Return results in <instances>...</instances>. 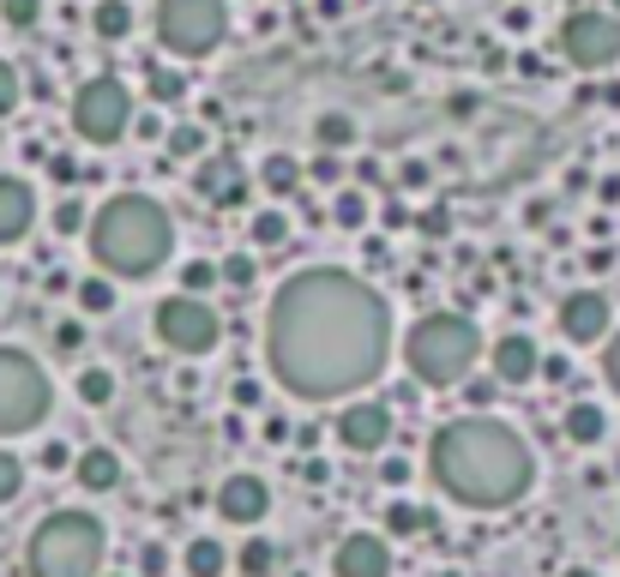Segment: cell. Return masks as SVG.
<instances>
[{
    "label": "cell",
    "instance_id": "obj_18",
    "mask_svg": "<svg viewBox=\"0 0 620 577\" xmlns=\"http://www.w3.org/2000/svg\"><path fill=\"white\" fill-rule=\"evenodd\" d=\"M199 192H206L211 205H223V211H230V205H241V199H247V180H241V168H235V163L211 156V163L199 168Z\"/></svg>",
    "mask_w": 620,
    "mask_h": 577
},
{
    "label": "cell",
    "instance_id": "obj_1",
    "mask_svg": "<svg viewBox=\"0 0 620 577\" xmlns=\"http://www.w3.org/2000/svg\"><path fill=\"white\" fill-rule=\"evenodd\" d=\"M272 379L301 403H344L392 361V308L368 277L308 265L272 296L265 313Z\"/></svg>",
    "mask_w": 620,
    "mask_h": 577
},
{
    "label": "cell",
    "instance_id": "obj_43",
    "mask_svg": "<svg viewBox=\"0 0 620 577\" xmlns=\"http://www.w3.org/2000/svg\"><path fill=\"white\" fill-rule=\"evenodd\" d=\"M494 391H500L494 379H470V385H464V398L476 403V410H488V403H494Z\"/></svg>",
    "mask_w": 620,
    "mask_h": 577
},
{
    "label": "cell",
    "instance_id": "obj_22",
    "mask_svg": "<svg viewBox=\"0 0 620 577\" xmlns=\"http://www.w3.org/2000/svg\"><path fill=\"white\" fill-rule=\"evenodd\" d=\"M386 529L392 536H427V529H434V512H427V505H410V500H392V512H386Z\"/></svg>",
    "mask_w": 620,
    "mask_h": 577
},
{
    "label": "cell",
    "instance_id": "obj_46",
    "mask_svg": "<svg viewBox=\"0 0 620 577\" xmlns=\"http://www.w3.org/2000/svg\"><path fill=\"white\" fill-rule=\"evenodd\" d=\"M416 229H427V235H446V211H422V217H416Z\"/></svg>",
    "mask_w": 620,
    "mask_h": 577
},
{
    "label": "cell",
    "instance_id": "obj_38",
    "mask_svg": "<svg viewBox=\"0 0 620 577\" xmlns=\"http://www.w3.org/2000/svg\"><path fill=\"white\" fill-rule=\"evenodd\" d=\"M78 343H85V325H78V319L54 325V349H61V355H78Z\"/></svg>",
    "mask_w": 620,
    "mask_h": 577
},
{
    "label": "cell",
    "instance_id": "obj_10",
    "mask_svg": "<svg viewBox=\"0 0 620 577\" xmlns=\"http://www.w3.org/2000/svg\"><path fill=\"white\" fill-rule=\"evenodd\" d=\"M560 54L579 73H608L620 66V18L615 13H572L560 25Z\"/></svg>",
    "mask_w": 620,
    "mask_h": 577
},
{
    "label": "cell",
    "instance_id": "obj_9",
    "mask_svg": "<svg viewBox=\"0 0 620 577\" xmlns=\"http://www.w3.org/2000/svg\"><path fill=\"white\" fill-rule=\"evenodd\" d=\"M151 325H157V343H163L169 355H187V361L211 355V349H218V337H223L218 313H211L206 301H194V296H169V301H157Z\"/></svg>",
    "mask_w": 620,
    "mask_h": 577
},
{
    "label": "cell",
    "instance_id": "obj_17",
    "mask_svg": "<svg viewBox=\"0 0 620 577\" xmlns=\"http://www.w3.org/2000/svg\"><path fill=\"white\" fill-rule=\"evenodd\" d=\"M73 481L85 493H115L121 488V457L109 446H91V451H78L73 457Z\"/></svg>",
    "mask_w": 620,
    "mask_h": 577
},
{
    "label": "cell",
    "instance_id": "obj_12",
    "mask_svg": "<svg viewBox=\"0 0 620 577\" xmlns=\"http://www.w3.org/2000/svg\"><path fill=\"white\" fill-rule=\"evenodd\" d=\"M560 337L579 349L603 343L608 337V296L603 289H572L567 301H560Z\"/></svg>",
    "mask_w": 620,
    "mask_h": 577
},
{
    "label": "cell",
    "instance_id": "obj_44",
    "mask_svg": "<svg viewBox=\"0 0 620 577\" xmlns=\"http://www.w3.org/2000/svg\"><path fill=\"white\" fill-rule=\"evenodd\" d=\"M380 481H386V488H404V481H410V463H404V457H386V469H380Z\"/></svg>",
    "mask_w": 620,
    "mask_h": 577
},
{
    "label": "cell",
    "instance_id": "obj_52",
    "mask_svg": "<svg viewBox=\"0 0 620 577\" xmlns=\"http://www.w3.org/2000/svg\"><path fill=\"white\" fill-rule=\"evenodd\" d=\"M608 7H615V18H620V0H608Z\"/></svg>",
    "mask_w": 620,
    "mask_h": 577
},
{
    "label": "cell",
    "instance_id": "obj_2",
    "mask_svg": "<svg viewBox=\"0 0 620 577\" xmlns=\"http://www.w3.org/2000/svg\"><path fill=\"white\" fill-rule=\"evenodd\" d=\"M427 469H434L446 500L470 505V512H506L536 481V451L524 446V434H512L494 415H458L434 434Z\"/></svg>",
    "mask_w": 620,
    "mask_h": 577
},
{
    "label": "cell",
    "instance_id": "obj_14",
    "mask_svg": "<svg viewBox=\"0 0 620 577\" xmlns=\"http://www.w3.org/2000/svg\"><path fill=\"white\" fill-rule=\"evenodd\" d=\"M272 512V488H265V481H259V475H230V481H223L218 488V517L223 524H259V517Z\"/></svg>",
    "mask_w": 620,
    "mask_h": 577
},
{
    "label": "cell",
    "instance_id": "obj_25",
    "mask_svg": "<svg viewBox=\"0 0 620 577\" xmlns=\"http://www.w3.org/2000/svg\"><path fill=\"white\" fill-rule=\"evenodd\" d=\"M78 403H91V410L115 403V373H109V367H85V373H78Z\"/></svg>",
    "mask_w": 620,
    "mask_h": 577
},
{
    "label": "cell",
    "instance_id": "obj_39",
    "mask_svg": "<svg viewBox=\"0 0 620 577\" xmlns=\"http://www.w3.org/2000/svg\"><path fill=\"white\" fill-rule=\"evenodd\" d=\"M230 398H235V410H259V403H265V385H259V379H235Z\"/></svg>",
    "mask_w": 620,
    "mask_h": 577
},
{
    "label": "cell",
    "instance_id": "obj_24",
    "mask_svg": "<svg viewBox=\"0 0 620 577\" xmlns=\"http://www.w3.org/2000/svg\"><path fill=\"white\" fill-rule=\"evenodd\" d=\"M259 180H265V192H272V199H289V192L301 187V163H296V156H265Z\"/></svg>",
    "mask_w": 620,
    "mask_h": 577
},
{
    "label": "cell",
    "instance_id": "obj_53",
    "mask_svg": "<svg viewBox=\"0 0 620 577\" xmlns=\"http://www.w3.org/2000/svg\"><path fill=\"white\" fill-rule=\"evenodd\" d=\"M422 7H427V0H422Z\"/></svg>",
    "mask_w": 620,
    "mask_h": 577
},
{
    "label": "cell",
    "instance_id": "obj_3",
    "mask_svg": "<svg viewBox=\"0 0 620 577\" xmlns=\"http://www.w3.org/2000/svg\"><path fill=\"white\" fill-rule=\"evenodd\" d=\"M91 259L109 271V277H151L157 265L175 247V223L157 199L145 192H127V199H109L91 223Z\"/></svg>",
    "mask_w": 620,
    "mask_h": 577
},
{
    "label": "cell",
    "instance_id": "obj_13",
    "mask_svg": "<svg viewBox=\"0 0 620 577\" xmlns=\"http://www.w3.org/2000/svg\"><path fill=\"white\" fill-rule=\"evenodd\" d=\"M332 577H392V548L380 536H368V529H356V536L337 541Z\"/></svg>",
    "mask_w": 620,
    "mask_h": 577
},
{
    "label": "cell",
    "instance_id": "obj_35",
    "mask_svg": "<svg viewBox=\"0 0 620 577\" xmlns=\"http://www.w3.org/2000/svg\"><path fill=\"white\" fill-rule=\"evenodd\" d=\"M337 223H344V229H362L368 223V199L362 192H337V211H332Z\"/></svg>",
    "mask_w": 620,
    "mask_h": 577
},
{
    "label": "cell",
    "instance_id": "obj_23",
    "mask_svg": "<svg viewBox=\"0 0 620 577\" xmlns=\"http://www.w3.org/2000/svg\"><path fill=\"white\" fill-rule=\"evenodd\" d=\"M91 25H97V37H103V42H121L133 30V7H127V0H97Z\"/></svg>",
    "mask_w": 620,
    "mask_h": 577
},
{
    "label": "cell",
    "instance_id": "obj_34",
    "mask_svg": "<svg viewBox=\"0 0 620 577\" xmlns=\"http://www.w3.org/2000/svg\"><path fill=\"white\" fill-rule=\"evenodd\" d=\"M85 205H78V199H61V205H54V235H66V241H73L78 229H85Z\"/></svg>",
    "mask_w": 620,
    "mask_h": 577
},
{
    "label": "cell",
    "instance_id": "obj_49",
    "mask_svg": "<svg viewBox=\"0 0 620 577\" xmlns=\"http://www.w3.org/2000/svg\"><path fill=\"white\" fill-rule=\"evenodd\" d=\"M163 565H169V553H163V548H145V572L157 577V572H163Z\"/></svg>",
    "mask_w": 620,
    "mask_h": 577
},
{
    "label": "cell",
    "instance_id": "obj_50",
    "mask_svg": "<svg viewBox=\"0 0 620 577\" xmlns=\"http://www.w3.org/2000/svg\"><path fill=\"white\" fill-rule=\"evenodd\" d=\"M313 7H320L325 18H337V13H344V0H313Z\"/></svg>",
    "mask_w": 620,
    "mask_h": 577
},
{
    "label": "cell",
    "instance_id": "obj_19",
    "mask_svg": "<svg viewBox=\"0 0 620 577\" xmlns=\"http://www.w3.org/2000/svg\"><path fill=\"white\" fill-rule=\"evenodd\" d=\"M560 434H567L572 446H603V434H608L603 403H572V410H567V422H560Z\"/></svg>",
    "mask_w": 620,
    "mask_h": 577
},
{
    "label": "cell",
    "instance_id": "obj_31",
    "mask_svg": "<svg viewBox=\"0 0 620 577\" xmlns=\"http://www.w3.org/2000/svg\"><path fill=\"white\" fill-rule=\"evenodd\" d=\"M182 289H194V301H206V289H218V265H211V259L182 265Z\"/></svg>",
    "mask_w": 620,
    "mask_h": 577
},
{
    "label": "cell",
    "instance_id": "obj_27",
    "mask_svg": "<svg viewBox=\"0 0 620 577\" xmlns=\"http://www.w3.org/2000/svg\"><path fill=\"white\" fill-rule=\"evenodd\" d=\"M73 296H78V313H115V283L109 277H85Z\"/></svg>",
    "mask_w": 620,
    "mask_h": 577
},
{
    "label": "cell",
    "instance_id": "obj_5",
    "mask_svg": "<svg viewBox=\"0 0 620 577\" xmlns=\"http://www.w3.org/2000/svg\"><path fill=\"white\" fill-rule=\"evenodd\" d=\"M476 355H482V331L464 313H422V319L410 325V337H404V367L422 385L464 379V373L476 367Z\"/></svg>",
    "mask_w": 620,
    "mask_h": 577
},
{
    "label": "cell",
    "instance_id": "obj_11",
    "mask_svg": "<svg viewBox=\"0 0 620 577\" xmlns=\"http://www.w3.org/2000/svg\"><path fill=\"white\" fill-rule=\"evenodd\" d=\"M392 439V410L374 398H356L344 403V415H337V446L356 451V457H374V451H386Z\"/></svg>",
    "mask_w": 620,
    "mask_h": 577
},
{
    "label": "cell",
    "instance_id": "obj_40",
    "mask_svg": "<svg viewBox=\"0 0 620 577\" xmlns=\"http://www.w3.org/2000/svg\"><path fill=\"white\" fill-rule=\"evenodd\" d=\"M603 379H608V391L620 398V331L608 337V355H603Z\"/></svg>",
    "mask_w": 620,
    "mask_h": 577
},
{
    "label": "cell",
    "instance_id": "obj_54",
    "mask_svg": "<svg viewBox=\"0 0 620 577\" xmlns=\"http://www.w3.org/2000/svg\"><path fill=\"white\" fill-rule=\"evenodd\" d=\"M121 577H127V572H121Z\"/></svg>",
    "mask_w": 620,
    "mask_h": 577
},
{
    "label": "cell",
    "instance_id": "obj_36",
    "mask_svg": "<svg viewBox=\"0 0 620 577\" xmlns=\"http://www.w3.org/2000/svg\"><path fill=\"white\" fill-rule=\"evenodd\" d=\"M163 145H169L175 156H206V127H175Z\"/></svg>",
    "mask_w": 620,
    "mask_h": 577
},
{
    "label": "cell",
    "instance_id": "obj_45",
    "mask_svg": "<svg viewBox=\"0 0 620 577\" xmlns=\"http://www.w3.org/2000/svg\"><path fill=\"white\" fill-rule=\"evenodd\" d=\"M289 434H296V427H289L284 415H265V427H259V439H272V446H277V439H289Z\"/></svg>",
    "mask_w": 620,
    "mask_h": 577
},
{
    "label": "cell",
    "instance_id": "obj_30",
    "mask_svg": "<svg viewBox=\"0 0 620 577\" xmlns=\"http://www.w3.org/2000/svg\"><path fill=\"white\" fill-rule=\"evenodd\" d=\"M18 493H25V463L13 451H0V505H13Z\"/></svg>",
    "mask_w": 620,
    "mask_h": 577
},
{
    "label": "cell",
    "instance_id": "obj_29",
    "mask_svg": "<svg viewBox=\"0 0 620 577\" xmlns=\"http://www.w3.org/2000/svg\"><path fill=\"white\" fill-rule=\"evenodd\" d=\"M289 241V217L284 211H259L253 217V247H284Z\"/></svg>",
    "mask_w": 620,
    "mask_h": 577
},
{
    "label": "cell",
    "instance_id": "obj_41",
    "mask_svg": "<svg viewBox=\"0 0 620 577\" xmlns=\"http://www.w3.org/2000/svg\"><path fill=\"white\" fill-rule=\"evenodd\" d=\"M536 373H543L548 385H567L572 379V361L567 355H548V361H536Z\"/></svg>",
    "mask_w": 620,
    "mask_h": 577
},
{
    "label": "cell",
    "instance_id": "obj_4",
    "mask_svg": "<svg viewBox=\"0 0 620 577\" xmlns=\"http://www.w3.org/2000/svg\"><path fill=\"white\" fill-rule=\"evenodd\" d=\"M103 524L91 512H49L25 541L30 577H103Z\"/></svg>",
    "mask_w": 620,
    "mask_h": 577
},
{
    "label": "cell",
    "instance_id": "obj_15",
    "mask_svg": "<svg viewBox=\"0 0 620 577\" xmlns=\"http://www.w3.org/2000/svg\"><path fill=\"white\" fill-rule=\"evenodd\" d=\"M30 223H37V192H30V180L0 175V247H13Z\"/></svg>",
    "mask_w": 620,
    "mask_h": 577
},
{
    "label": "cell",
    "instance_id": "obj_47",
    "mask_svg": "<svg viewBox=\"0 0 620 577\" xmlns=\"http://www.w3.org/2000/svg\"><path fill=\"white\" fill-rule=\"evenodd\" d=\"M301 475H308L313 488H325V481H332V463H325V457H313V463H308V469H301Z\"/></svg>",
    "mask_w": 620,
    "mask_h": 577
},
{
    "label": "cell",
    "instance_id": "obj_33",
    "mask_svg": "<svg viewBox=\"0 0 620 577\" xmlns=\"http://www.w3.org/2000/svg\"><path fill=\"white\" fill-rule=\"evenodd\" d=\"M218 283H230V289H253V259L247 253H230L218 265Z\"/></svg>",
    "mask_w": 620,
    "mask_h": 577
},
{
    "label": "cell",
    "instance_id": "obj_42",
    "mask_svg": "<svg viewBox=\"0 0 620 577\" xmlns=\"http://www.w3.org/2000/svg\"><path fill=\"white\" fill-rule=\"evenodd\" d=\"M313 180H325V187H337V180H344V163H337V156H313Z\"/></svg>",
    "mask_w": 620,
    "mask_h": 577
},
{
    "label": "cell",
    "instance_id": "obj_21",
    "mask_svg": "<svg viewBox=\"0 0 620 577\" xmlns=\"http://www.w3.org/2000/svg\"><path fill=\"white\" fill-rule=\"evenodd\" d=\"M313 145H320L325 156L349 151V145H356V121H349V115H320V121H313Z\"/></svg>",
    "mask_w": 620,
    "mask_h": 577
},
{
    "label": "cell",
    "instance_id": "obj_20",
    "mask_svg": "<svg viewBox=\"0 0 620 577\" xmlns=\"http://www.w3.org/2000/svg\"><path fill=\"white\" fill-rule=\"evenodd\" d=\"M187 577H223V565H230V553H223L218 536H194L187 541Z\"/></svg>",
    "mask_w": 620,
    "mask_h": 577
},
{
    "label": "cell",
    "instance_id": "obj_7",
    "mask_svg": "<svg viewBox=\"0 0 620 577\" xmlns=\"http://www.w3.org/2000/svg\"><path fill=\"white\" fill-rule=\"evenodd\" d=\"M230 30V0H157V42L169 54H211Z\"/></svg>",
    "mask_w": 620,
    "mask_h": 577
},
{
    "label": "cell",
    "instance_id": "obj_32",
    "mask_svg": "<svg viewBox=\"0 0 620 577\" xmlns=\"http://www.w3.org/2000/svg\"><path fill=\"white\" fill-rule=\"evenodd\" d=\"M0 18H7L13 30H30L42 18V0H0Z\"/></svg>",
    "mask_w": 620,
    "mask_h": 577
},
{
    "label": "cell",
    "instance_id": "obj_6",
    "mask_svg": "<svg viewBox=\"0 0 620 577\" xmlns=\"http://www.w3.org/2000/svg\"><path fill=\"white\" fill-rule=\"evenodd\" d=\"M54 385L42 373V361H30L25 349H0V434H30L49 415Z\"/></svg>",
    "mask_w": 620,
    "mask_h": 577
},
{
    "label": "cell",
    "instance_id": "obj_51",
    "mask_svg": "<svg viewBox=\"0 0 620 577\" xmlns=\"http://www.w3.org/2000/svg\"><path fill=\"white\" fill-rule=\"evenodd\" d=\"M560 577H596V572H591V565H572V572H560Z\"/></svg>",
    "mask_w": 620,
    "mask_h": 577
},
{
    "label": "cell",
    "instance_id": "obj_26",
    "mask_svg": "<svg viewBox=\"0 0 620 577\" xmlns=\"http://www.w3.org/2000/svg\"><path fill=\"white\" fill-rule=\"evenodd\" d=\"M235 565H241V577H272V565H277V548L265 536H247V548L235 553Z\"/></svg>",
    "mask_w": 620,
    "mask_h": 577
},
{
    "label": "cell",
    "instance_id": "obj_16",
    "mask_svg": "<svg viewBox=\"0 0 620 577\" xmlns=\"http://www.w3.org/2000/svg\"><path fill=\"white\" fill-rule=\"evenodd\" d=\"M536 337L524 331H506L500 343H494V385H530L536 379Z\"/></svg>",
    "mask_w": 620,
    "mask_h": 577
},
{
    "label": "cell",
    "instance_id": "obj_28",
    "mask_svg": "<svg viewBox=\"0 0 620 577\" xmlns=\"http://www.w3.org/2000/svg\"><path fill=\"white\" fill-rule=\"evenodd\" d=\"M182 97H187V78H182V73H169V66H151V103L175 109Z\"/></svg>",
    "mask_w": 620,
    "mask_h": 577
},
{
    "label": "cell",
    "instance_id": "obj_8",
    "mask_svg": "<svg viewBox=\"0 0 620 577\" xmlns=\"http://www.w3.org/2000/svg\"><path fill=\"white\" fill-rule=\"evenodd\" d=\"M133 127V97H127V85L121 78H85L78 85V97H73V133L85 145H115L121 133Z\"/></svg>",
    "mask_w": 620,
    "mask_h": 577
},
{
    "label": "cell",
    "instance_id": "obj_48",
    "mask_svg": "<svg viewBox=\"0 0 620 577\" xmlns=\"http://www.w3.org/2000/svg\"><path fill=\"white\" fill-rule=\"evenodd\" d=\"M596 199H603V205H620V175H608L603 187H596Z\"/></svg>",
    "mask_w": 620,
    "mask_h": 577
},
{
    "label": "cell",
    "instance_id": "obj_37",
    "mask_svg": "<svg viewBox=\"0 0 620 577\" xmlns=\"http://www.w3.org/2000/svg\"><path fill=\"white\" fill-rule=\"evenodd\" d=\"M18 109V66L0 61V115H13Z\"/></svg>",
    "mask_w": 620,
    "mask_h": 577
}]
</instances>
